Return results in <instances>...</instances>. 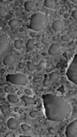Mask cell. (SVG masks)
I'll list each match as a JSON object with an SVG mask.
<instances>
[{
  "mask_svg": "<svg viewBox=\"0 0 77 137\" xmlns=\"http://www.w3.org/2000/svg\"><path fill=\"white\" fill-rule=\"evenodd\" d=\"M63 28V23L61 20H56L52 24V28L55 32H60Z\"/></svg>",
  "mask_w": 77,
  "mask_h": 137,
  "instance_id": "9c48e42d",
  "label": "cell"
},
{
  "mask_svg": "<svg viewBox=\"0 0 77 137\" xmlns=\"http://www.w3.org/2000/svg\"><path fill=\"white\" fill-rule=\"evenodd\" d=\"M23 28H21V29H20V31H21V32H22V31H23Z\"/></svg>",
  "mask_w": 77,
  "mask_h": 137,
  "instance_id": "b9f144b4",
  "label": "cell"
},
{
  "mask_svg": "<svg viewBox=\"0 0 77 137\" xmlns=\"http://www.w3.org/2000/svg\"><path fill=\"white\" fill-rule=\"evenodd\" d=\"M77 10H74V11L72 12V17H73L75 20H77Z\"/></svg>",
  "mask_w": 77,
  "mask_h": 137,
  "instance_id": "f546056e",
  "label": "cell"
},
{
  "mask_svg": "<svg viewBox=\"0 0 77 137\" xmlns=\"http://www.w3.org/2000/svg\"><path fill=\"white\" fill-rule=\"evenodd\" d=\"M18 68H24V64H23V63H22V62L19 63V64H18Z\"/></svg>",
  "mask_w": 77,
  "mask_h": 137,
  "instance_id": "1f68e13d",
  "label": "cell"
},
{
  "mask_svg": "<svg viewBox=\"0 0 77 137\" xmlns=\"http://www.w3.org/2000/svg\"><path fill=\"white\" fill-rule=\"evenodd\" d=\"M58 91L59 92H61V93H64L65 91H66V89H65L64 85H62L60 88H58Z\"/></svg>",
  "mask_w": 77,
  "mask_h": 137,
  "instance_id": "83f0119b",
  "label": "cell"
},
{
  "mask_svg": "<svg viewBox=\"0 0 77 137\" xmlns=\"http://www.w3.org/2000/svg\"><path fill=\"white\" fill-rule=\"evenodd\" d=\"M44 6L47 8H53L54 7V1L53 0H45Z\"/></svg>",
  "mask_w": 77,
  "mask_h": 137,
  "instance_id": "2e32d148",
  "label": "cell"
},
{
  "mask_svg": "<svg viewBox=\"0 0 77 137\" xmlns=\"http://www.w3.org/2000/svg\"><path fill=\"white\" fill-rule=\"evenodd\" d=\"M21 98L23 100V102L25 103V104L26 105H35L36 104V101H35V100L34 99V98H32L25 96V95L22 96Z\"/></svg>",
  "mask_w": 77,
  "mask_h": 137,
  "instance_id": "8fae6325",
  "label": "cell"
},
{
  "mask_svg": "<svg viewBox=\"0 0 77 137\" xmlns=\"http://www.w3.org/2000/svg\"><path fill=\"white\" fill-rule=\"evenodd\" d=\"M35 46H36V47L38 48H41V45H40V43H36V44L35 45Z\"/></svg>",
  "mask_w": 77,
  "mask_h": 137,
  "instance_id": "836d02e7",
  "label": "cell"
},
{
  "mask_svg": "<svg viewBox=\"0 0 77 137\" xmlns=\"http://www.w3.org/2000/svg\"><path fill=\"white\" fill-rule=\"evenodd\" d=\"M74 95V92L73 91V90H69V95L72 96V95Z\"/></svg>",
  "mask_w": 77,
  "mask_h": 137,
  "instance_id": "d6a6232c",
  "label": "cell"
},
{
  "mask_svg": "<svg viewBox=\"0 0 77 137\" xmlns=\"http://www.w3.org/2000/svg\"><path fill=\"white\" fill-rule=\"evenodd\" d=\"M7 100L11 103H13V104L17 103L19 102V99L17 98V97L16 95H8Z\"/></svg>",
  "mask_w": 77,
  "mask_h": 137,
  "instance_id": "9a60e30c",
  "label": "cell"
},
{
  "mask_svg": "<svg viewBox=\"0 0 77 137\" xmlns=\"http://www.w3.org/2000/svg\"><path fill=\"white\" fill-rule=\"evenodd\" d=\"M27 68H28L30 71H34L35 68H36V67H35V65L32 62L27 61Z\"/></svg>",
  "mask_w": 77,
  "mask_h": 137,
  "instance_id": "ffe728a7",
  "label": "cell"
},
{
  "mask_svg": "<svg viewBox=\"0 0 77 137\" xmlns=\"http://www.w3.org/2000/svg\"><path fill=\"white\" fill-rule=\"evenodd\" d=\"M48 133H49L51 135L54 136V135H55V134H56V131H55V129L54 128H53V127H50V128L48 129Z\"/></svg>",
  "mask_w": 77,
  "mask_h": 137,
  "instance_id": "cb8c5ba5",
  "label": "cell"
},
{
  "mask_svg": "<svg viewBox=\"0 0 77 137\" xmlns=\"http://www.w3.org/2000/svg\"><path fill=\"white\" fill-rule=\"evenodd\" d=\"M4 123V119H3L2 117L0 116V124H1V123Z\"/></svg>",
  "mask_w": 77,
  "mask_h": 137,
  "instance_id": "d590c367",
  "label": "cell"
},
{
  "mask_svg": "<svg viewBox=\"0 0 77 137\" xmlns=\"http://www.w3.org/2000/svg\"><path fill=\"white\" fill-rule=\"evenodd\" d=\"M42 98L47 119L51 121H62L67 118L72 112L71 103L64 97L45 94Z\"/></svg>",
  "mask_w": 77,
  "mask_h": 137,
  "instance_id": "6da1fadb",
  "label": "cell"
},
{
  "mask_svg": "<svg viewBox=\"0 0 77 137\" xmlns=\"http://www.w3.org/2000/svg\"><path fill=\"white\" fill-rule=\"evenodd\" d=\"M6 81L15 85H23L25 86L28 83L27 77L22 74H9L6 76Z\"/></svg>",
  "mask_w": 77,
  "mask_h": 137,
  "instance_id": "3957f363",
  "label": "cell"
},
{
  "mask_svg": "<svg viewBox=\"0 0 77 137\" xmlns=\"http://www.w3.org/2000/svg\"><path fill=\"white\" fill-rule=\"evenodd\" d=\"M4 91H5V92H8L9 91V88L8 87H5V88H4Z\"/></svg>",
  "mask_w": 77,
  "mask_h": 137,
  "instance_id": "e575fe53",
  "label": "cell"
},
{
  "mask_svg": "<svg viewBox=\"0 0 77 137\" xmlns=\"http://www.w3.org/2000/svg\"><path fill=\"white\" fill-rule=\"evenodd\" d=\"M4 72H5V70H4V68H2V69H1V74H4Z\"/></svg>",
  "mask_w": 77,
  "mask_h": 137,
  "instance_id": "74e56055",
  "label": "cell"
},
{
  "mask_svg": "<svg viewBox=\"0 0 77 137\" xmlns=\"http://www.w3.org/2000/svg\"><path fill=\"white\" fill-rule=\"evenodd\" d=\"M61 53V48L56 43H53L48 49V54L51 56H57Z\"/></svg>",
  "mask_w": 77,
  "mask_h": 137,
  "instance_id": "ba28073f",
  "label": "cell"
},
{
  "mask_svg": "<svg viewBox=\"0 0 77 137\" xmlns=\"http://www.w3.org/2000/svg\"><path fill=\"white\" fill-rule=\"evenodd\" d=\"M67 78L74 84H77V54H76L70 64L66 71Z\"/></svg>",
  "mask_w": 77,
  "mask_h": 137,
  "instance_id": "277c9868",
  "label": "cell"
},
{
  "mask_svg": "<svg viewBox=\"0 0 77 137\" xmlns=\"http://www.w3.org/2000/svg\"><path fill=\"white\" fill-rule=\"evenodd\" d=\"M37 114H38V112H37V111H35V110H32V111L30 112V117L34 118L36 117Z\"/></svg>",
  "mask_w": 77,
  "mask_h": 137,
  "instance_id": "484cf974",
  "label": "cell"
},
{
  "mask_svg": "<svg viewBox=\"0 0 77 137\" xmlns=\"http://www.w3.org/2000/svg\"><path fill=\"white\" fill-rule=\"evenodd\" d=\"M14 46H15V48L16 49H17V50L21 49L23 48V42H22V40H15V43H14Z\"/></svg>",
  "mask_w": 77,
  "mask_h": 137,
  "instance_id": "d6986e66",
  "label": "cell"
},
{
  "mask_svg": "<svg viewBox=\"0 0 77 137\" xmlns=\"http://www.w3.org/2000/svg\"><path fill=\"white\" fill-rule=\"evenodd\" d=\"M61 40L64 42H67L70 40V37L68 35H63L61 36Z\"/></svg>",
  "mask_w": 77,
  "mask_h": 137,
  "instance_id": "d4e9b609",
  "label": "cell"
},
{
  "mask_svg": "<svg viewBox=\"0 0 77 137\" xmlns=\"http://www.w3.org/2000/svg\"><path fill=\"white\" fill-rule=\"evenodd\" d=\"M25 92L27 94V95H31L32 93V91H31L30 90H29V89H26L25 90Z\"/></svg>",
  "mask_w": 77,
  "mask_h": 137,
  "instance_id": "4dcf8cb0",
  "label": "cell"
},
{
  "mask_svg": "<svg viewBox=\"0 0 77 137\" xmlns=\"http://www.w3.org/2000/svg\"><path fill=\"white\" fill-rule=\"evenodd\" d=\"M47 24V18L43 13L37 12L31 16L29 28L30 29L36 32L43 31Z\"/></svg>",
  "mask_w": 77,
  "mask_h": 137,
  "instance_id": "7a4b0ae2",
  "label": "cell"
},
{
  "mask_svg": "<svg viewBox=\"0 0 77 137\" xmlns=\"http://www.w3.org/2000/svg\"><path fill=\"white\" fill-rule=\"evenodd\" d=\"M21 129L23 131L26 132V131H28L30 130V126L26 123H23V124H21Z\"/></svg>",
  "mask_w": 77,
  "mask_h": 137,
  "instance_id": "7402d4cb",
  "label": "cell"
},
{
  "mask_svg": "<svg viewBox=\"0 0 77 137\" xmlns=\"http://www.w3.org/2000/svg\"><path fill=\"white\" fill-rule=\"evenodd\" d=\"M77 120H75L68 125L66 129V136L67 137H77Z\"/></svg>",
  "mask_w": 77,
  "mask_h": 137,
  "instance_id": "8992f818",
  "label": "cell"
},
{
  "mask_svg": "<svg viewBox=\"0 0 77 137\" xmlns=\"http://www.w3.org/2000/svg\"><path fill=\"white\" fill-rule=\"evenodd\" d=\"M70 1H71L72 2H74V3H77V0H70Z\"/></svg>",
  "mask_w": 77,
  "mask_h": 137,
  "instance_id": "f35d334b",
  "label": "cell"
},
{
  "mask_svg": "<svg viewBox=\"0 0 77 137\" xmlns=\"http://www.w3.org/2000/svg\"><path fill=\"white\" fill-rule=\"evenodd\" d=\"M20 24V21L16 18H14V19H12L11 20H9V25L11 28L12 29H15Z\"/></svg>",
  "mask_w": 77,
  "mask_h": 137,
  "instance_id": "5bb4252c",
  "label": "cell"
},
{
  "mask_svg": "<svg viewBox=\"0 0 77 137\" xmlns=\"http://www.w3.org/2000/svg\"><path fill=\"white\" fill-rule=\"evenodd\" d=\"M44 66H45V61L42 60V61L40 62V64H39L36 67H37L38 69H39V70H41V69H43V68Z\"/></svg>",
  "mask_w": 77,
  "mask_h": 137,
  "instance_id": "603a6c76",
  "label": "cell"
},
{
  "mask_svg": "<svg viewBox=\"0 0 77 137\" xmlns=\"http://www.w3.org/2000/svg\"><path fill=\"white\" fill-rule=\"evenodd\" d=\"M35 48V42L33 40L30 39L28 40V41L26 43V49L27 52H30L32 51H33Z\"/></svg>",
  "mask_w": 77,
  "mask_h": 137,
  "instance_id": "4fadbf2b",
  "label": "cell"
},
{
  "mask_svg": "<svg viewBox=\"0 0 77 137\" xmlns=\"http://www.w3.org/2000/svg\"><path fill=\"white\" fill-rule=\"evenodd\" d=\"M15 56H13L12 54L7 55V56L4 58V59H3V64H4V65L7 66V67L14 65V64H15Z\"/></svg>",
  "mask_w": 77,
  "mask_h": 137,
  "instance_id": "52a82bcc",
  "label": "cell"
},
{
  "mask_svg": "<svg viewBox=\"0 0 77 137\" xmlns=\"http://www.w3.org/2000/svg\"><path fill=\"white\" fill-rule=\"evenodd\" d=\"M35 7V2L34 1H27L25 3V9L27 12H31Z\"/></svg>",
  "mask_w": 77,
  "mask_h": 137,
  "instance_id": "7c38bea8",
  "label": "cell"
},
{
  "mask_svg": "<svg viewBox=\"0 0 77 137\" xmlns=\"http://www.w3.org/2000/svg\"><path fill=\"white\" fill-rule=\"evenodd\" d=\"M48 84H49V80H48L46 78V79H44V81H43V85L46 86V87H48Z\"/></svg>",
  "mask_w": 77,
  "mask_h": 137,
  "instance_id": "f1b7e54d",
  "label": "cell"
},
{
  "mask_svg": "<svg viewBox=\"0 0 77 137\" xmlns=\"http://www.w3.org/2000/svg\"><path fill=\"white\" fill-rule=\"evenodd\" d=\"M7 14V9L4 6H0V17H5Z\"/></svg>",
  "mask_w": 77,
  "mask_h": 137,
  "instance_id": "e0dca14e",
  "label": "cell"
},
{
  "mask_svg": "<svg viewBox=\"0 0 77 137\" xmlns=\"http://www.w3.org/2000/svg\"><path fill=\"white\" fill-rule=\"evenodd\" d=\"M10 40L7 35L3 34L0 35V56L3 55L9 47Z\"/></svg>",
  "mask_w": 77,
  "mask_h": 137,
  "instance_id": "5b68a950",
  "label": "cell"
},
{
  "mask_svg": "<svg viewBox=\"0 0 77 137\" xmlns=\"http://www.w3.org/2000/svg\"><path fill=\"white\" fill-rule=\"evenodd\" d=\"M42 43H44V44H46L48 43V38H47V36L44 35L43 36V38H42Z\"/></svg>",
  "mask_w": 77,
  "mask_h": 137,
  "instance_id": "4316f807",
  "label": "cell"
},
{
  "mask_svg": "<svg viewBox=\"0 0 77 137\" xmlns=\"http://www.w3.org/2000/svg\"><path fill=\"white\" fill-rule=\"evenodd\" d=\"M0 110H1V112L2 113V114L3 115L7 114V107L5 106L4 105H0Z\"/></svg>",
  "mask_w": 77,
  "mask_h": 137,
  "instance_id": "44dd1931",
  "label": "cell"
},
{
  "mask_svg": "<svg viewBox=\"0 0 77 137\" xmlns=\"http://www.w3.org/2000/svg\"><path fill=\"white\" fill-rule=\"evenodd\" d=\"M68 17H69V15H68V14L65 15V18H68Z\"/></svg>",
  "mask_w": 77,
  "mask_h": 137,
  "instance_id": "ab89813d",
  "label": "cell"
},
{
  "mask_svg": "<svg viewBox=\"0 0 77 137\" xmlns=\"http://www.w3.org/2000/svg\"><path fill=\"white\" fill-rule=\"evenodd\" d=\"M7 127L11 130H16L18 127V123L17 121V120L13 118H9L7 121Z\"/></svg>",
  "mask_w": 77,
  "mask_h": 137,
  "instance_id": "30bf717a",
  "label": "cell"
},
{
  "mask_svg": "<svg viewBox=\"0 0 77 137\" xmlns=\"http://www.w3.org/2000/svg\"><path fill=\"white\" fill-rule=\"evenodd\" d=\"M58 74L55 73V72H53V73H51V74H50V76H49V82H55V80L58 79Z\"/></svg>",
  "mask_w": 77,
  "mask_h": 137,
  "instance_id": "ac0fdd59",
  "label": "cell"
},
{
  "mask_svg": "<svg viewBox=\"0 0 77 137\" xmlns=\"http://www.w3.org/2000/svg\"><path fill=\"white\" fill-rule=\"evenodd\" d=\"M19 110H20V108L18 107H16L15 108V112H19Z\"/></svg>",
  "mask_w": 77,
  "mask_h": 137,
  "instance_id": "8d00e7d4",
  "label": "cell"
},
{
  "mask_svg": "<svg viewBox=\"0 0 77 137\" xmlns=\"http://www.w3.org/2000/svg\"><path fill=\"white\" fill-rule=\"evenodd\" d=\"M4 101V100H0V103H3Z\"/></svg>",
  "mask_w": 77,
  "mask_h": 137,
  "instance_id": "60d3db41",
  "label": "cell"
}]
</instances>
